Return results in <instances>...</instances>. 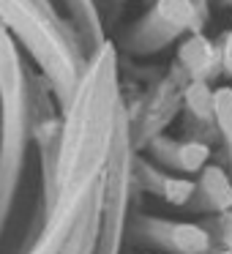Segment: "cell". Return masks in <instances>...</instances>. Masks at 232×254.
Masks as SVG:
<instances>
[{
    "label": "cell",
    "mask_w": 232,
    "mask_h": 254,
    "mask_svg": "<svg viewBox=\"0 0 232 254\" xmlns=\"http://www.w3.org/2000/svg\"><path fill=\"white\" fill-rule=\"evenodd\" d=\"M0 22L17 36L22 50L58 90V99L68 104L82 68L74 39L66 36L58 11L41 6L39 0H0Z\"/></svg>",
    "instance_id": "cell-1"
},
{
    "label": "cell",
    "mask_w": 232,
    "mask_h": 254,
    "mask_svg": "<svg viewBox=\"0 0 232 254\" xmlns=\"http://www.w3.org/2000/svg\"><path fill=\"white\" fill-rule=\"evenodd\" d=\"M194 19L191 0H159L145 25L137 30V47L139 50H153L161 47V41L180 33Z\"/></svg>",
    "instance_id": "cell-2"
},
{
    "label": "cell",
    "mask_w": 232,
    "mask_h": 254,
    "mask_svg": "<svg viewBox=\"0 0 232 254\" xmlns=\"http://www.w3.org/2000/svg\"><path fill=\"white\" fill-rule=\"evenodd\" d=\"M210 58H213V52H210V44L205 39H191L183 44L180 50V61L186 63L191 71H202V68H208Z\"/></svg>",
    "instance_id": "cell-3"
},
{
    "label": "cell",
    "mask_w": 232,
    "mask_h": 254,
    "mask_svg": "<svg viewBox=\"0 0 232 254\" xmlns=\"http://www.w3.org/2000/svg\"><path fill=\"white\" fill-rule=\"evenodd\" d=\"M63 6H66L68 17L77 19V25L82 28V33L88 39H93V8H90V0H60Z\"/></svg>",
    "instance_id": "cell-4"
},
{
    "label": "cell",
    "mask_w": 232,
    "mask_h": 254,
    "mask_svg": "<svg viewBox=\"0 0 232 254\" xmlns=\"http://www.w3.org/2000/svg\"><path fill=\"white\" fill-rule=\"evenodd\" d=\"M213 110H216V118H219L227 139L232 142V90L230 88H221L219 93H213Z\"/></svg>",
    "instance_id": "cell-5"
},
{
    "label": "cell",
    "mask_w": 232,
    "mask_h": 254,
    "mask_svg": "<svg viewBox=\"0 0 232 254\" xmlns=\"http://www.w3.org/2000/svg\"><path fill=\"white\" fill-rule=\"evenodd\" d=\"M175 243L180 252H199V249H205V232L199 227L180 224L175 230Z\"/></svg>",
    "instance_id": "cell-6"
},
{
    "label": "cell",
    "mask_w": 232,
    "mask_h": 254,
    "mask_svg": "<svg viewBox=\"0 0 232 254\" xmlns=\"http://www.w3.org/2000/svg\"><path fill=\"white\" fill-rule=\"evenodd\" d=\"M188 104H191L194 112L205 115L208 110H213V96L208 93V88H205L202 82H199V85H191V88H188Z\"/></svg>",
    "instance_id": "cell-7"
},
{
    "label": "cell",
    "mask_w": 232,
    "mask_h": 254,
    "mask_svg": "<svg viewBox=\"0 0 232 254\" xmlns=\"http://www.w3.org/2000/svg\"><path fill=\"white\" fill-rule=\"evenodd\" d=\"M208 159V148L205 145H183L180 148V164L186 170H199V164Z\"/></svg>",
    "instance_id": "cell-8"
},
{
    "label": "cell",
    "mask_w": 232,
    "mask_h": 254,
    "mask_svg": "<svg viewBox=\"0 0 232 254\" xmlns=\"http://www.w3.org/2000/svg\"><path fill=\"white\" fill-rule=\"evenodd\" d=\"M191 189L194 186L188 181H167L164 191H167V197H170L172 202H186L188 194H191Z\"/></svg>",
    "instance_id": "cell-9"
},
{
    "label": "cell",
    "mask_w": 232,
    "mask_h": 254,
    "mask_svg": "<svg viewBox=\"0 0 232 254\" xmlns=\"http://www.w3.org/2000/svg\"><path fill=\"white\" fill-rule=\"evenodd\" d=\"M224 66L227 71H232V33L227 36V44H224Z\"/></svg>",
    "instance_id": "cell-10"
}]
</instances>
